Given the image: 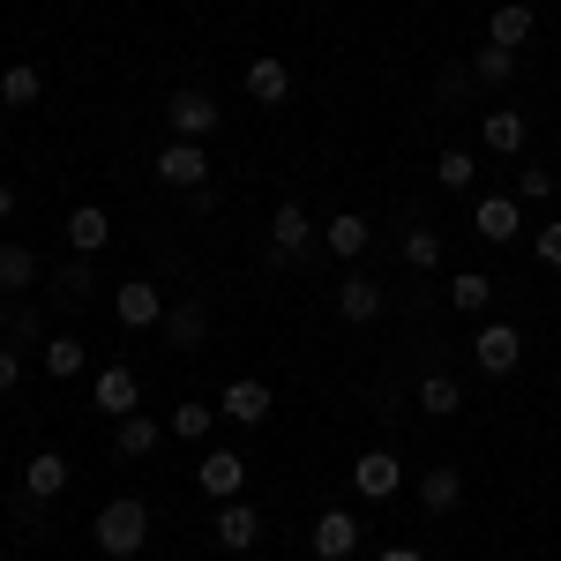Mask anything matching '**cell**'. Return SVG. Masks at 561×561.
<instances>
[{
    "mask_svg": "<svg viewBox=\"0 0 561 561\" xmlns=\"http://www.w3.org/2000/svg\"><path fill=\"white\" fill-rule=\"evenodd\" d=\"M517 76V53L510 45H479L472 53V83H510Z\"/></svg>",
    "mask_w": 561,
    "mask_h": 561,
    "instance_id": "obj_28",
    "label": "cell"
},
{
    "mask_svg": "<svg viewBox=\"0 0 561 561\" xmlns=\"http://www.w3.org/2000/svg\"><path fill=\"white\" fill-rule=\"evenodd\" d=\"M90 404H98L105 420H128V412H142V382H135V367H98Z\"/></svg>",
    "mask_w": 561,
    "mask_h": 561,
    "instance_id": "obj_8",
    "label": "cell"
},
{
    "mask_svg": "<svg viewBox=\"0 0 561 561\" xmlns=\"http://www.w3.org/2000/svg\"><path fill=\"white\" fill-rule=\"evenodd\" d=\"M434 173H442V187H449V195H465V187H472V173H479V158H472V150H442V165H434Z\"/></svg>",
    "mask_w": 561,
    "mask_h": 561,
    "instance_id": "obj_31",
    "label": "cell"
},
{
    "mask_svg": "<svg viewBox=\"0 0 561 561\" xmlns=\"http://www.w3.org/2000/svg\"><path fill=\"white\" fill-rule=\"evenodd\" d=\"M517 195H524V203H547V195H554V173H547V165H524V173H517Z\"/></svg>",
    "mask_w": 561,
    "mask_h": 561,
    "instance_id": "obj_34",
    "label": "cell"
},
{
    "mask_svg": "<svg viewBox=\"0 0 561 561\" xmlns=\"http://www.w3.org/2000/svg\"><path fill=\"white\" fill-rule=\"evenodd\" d=\"M195 479H203L210 502H240V486H248V457H240V449H210Z\"/></svg>",
    "mask_w": 561,
    "mask_h": 561,
    "instance_id": "obj_11",
    "label": "cell"
},
{
    "mask_svg": "<svg viewBox=\"0 0 561 561\" xmlns=\"http://www.w3.org/2000/svg\"><path fill=\"white\" fill-rule=\"evenodd\" d=\"M367 240H375V225H367L359 210H345V217L322 225V248H330L337 262H359V255H367Z\"/></svg>",
    "mask_w": 561,
    "mask_h": 561,
    "instance_id": "obj_18",
    "label": "cell"
},
{
    "mask_svg": "<svg viewBox=\"0 0 561 561\" xmlns=\"http://www.w3.org/2000/svg\"><path fill=\"white\" fill-rule=\"evenodd\" d=\"M240 83H248V98H255L262 113H277V105H293V68H285L277 53H255Z\"/></svg>",
    "mask_w": 561,
    "mask_h": 561,
    "instance_id": "obj_7",
    "label": "cell"
},
{
    "mask_svg": "<svg viewBox=\"0 0 561 561\" xmlns=\"http://www.w3.org/2000/svg\"><path fill=\"white\" fill-rule=\"evenodd\" d=\"M68 240H76V255H98V248L113 240V217L98 210V203H83V210H68Z\"/></svg>",
    "mask_w": 561,
    "mask_h": 561,
    "instance_id": "obj_23",
    "label": "cell"
},
{
    "mask_svg": "<svg viewBox=\"0 0 561 561\" xmlns=\"http://www.w3.org/2000/svg\"><path fill=\"white\" fill-rule=\"evenodd\" d=\"M382 561H427L420 547H382Z\"/></svg>",
    "mask_w": 561,
    "mask_h": 561,
    "instance_id": "obj_38",
    "label": "cell"
},
{
    "mask_svg": "<svg viewBox=\"0 0 561 561\" xmlns=\"http://www.w3.org/2000/svg\"><path fill=\"white\" fill-rule=\"evenodd\" d=\"M404 262H412V270H434V262H442V240H434L427 225H412V232H404Z\"/></svg>",
    "mask_w": 561,
    "mask_h": 561,
    "instance_id": "obj_32",
    "label": "cell"
},
{
    "mask_svg": "<svg viewBox=\"0 0 561 561\" xmlns=\"http://www.w3.org/2000/svg\"><path fill=\"white\" fill-rule=\"evenodd\" d=\"M158 330H165V345H173V352H195L203 337H210V307H203V293H195V300H180V307H165V322H158Z\"/></svg>",
    "mask_w": 561,
    "mask_h": 561,
    "instance_id": "obj_14",
    "label": "cell"
},
{
    "mask_svg": "<svg viewBox=\"0 0 561 561\" xmlns=\"http://www.w3.org/2000/svg\"><path fill=\"white\" fill-rule=\"evenodd\" d=\"M210 427H217V404H173V420H165V434H180V442H203Z\"/></svg>",
    "mask_w": 561,
    "mask_h": 561,
    "instance_id": "obj_30",
    "label": "cell"
},
{
    "mask_svg": "<svg viewBox=\"0 0 561 561\" xmlns=\"http://www.w3.org/2000/svg\"><path fill=\"white\" fill-rule=\"evenodd\" d=\"M45 98V76L31 60H15V68H0V105H38Z\"/></svg>",
    "mask_w": 561,
    "mask_h": 561,
    "instance_id": "obj_24",
    "label": "cell"
},
{
    "mask_svg": "<svg viewBox=\"0 0 561 561\" xmlns=\"http://www.w3.org/2000/svg\"><path fill=\"white\" fill-rule=\"evenodd\" d=\"M45 375L53 382H76L83 375V337H45Z\"/></svg>",
    "mask_w": 561,
    "mask_h": 561,
    "instance_id": "obj_26",
    "label": "cell"
},
{
    "mask_svg": "<svg viewBox=\"0 0 561 561\" xmlns=\"http://www.w3.org/2000/svg\"><path fill=\"white\" fill-rule=\"evenodd\" d=\"M524 135H531V128H524V113H517V105H494V113L479 121V142H486L494 158H517V150H524Z\"/></svg>",
    "mask_w": 561,
    "mask_h": 561,
    "instance_id": "obj_20",
    "label": "cell"
},
{
    "mask_svg": "<svg viewBox=\"0 0 561 561\" xmlns=\"http://www.w3.org/2000/svg\"><path fill=\"white\" fill-rule=\"evenodd\" d=\"M150 173L165 180V187H210V150H203V142H165V150H158V165H150Z\"/></svg>",
    "mask_w": 561,
    "mask_h": 561,
    "instance_id": "obj_4",
    "label": "cell"
},
{
    "mask_svg": "<svg viewBox=\"0 0 561 561\" xmlns=\"http://www.w3.org/2000/svg\"><path fill=\"white\" fill-rule=\"evenodd\" d=\"M255 539H262V510H248V502H217V547L248 554Z\"/></svg>",
    "mask_w": 561,
    "mask_h": 561,
    "instance_id": "obj_17",
    "label": "cell"
},
{
    "mask_svg": "<svg viewBox=\"0 0 561 561\" xmlns=\"http://www.w3.org/2000/svg\"><path fill=\"white\" fill-rule=\"evenodd\" d=\"M113 314H121V330H158L165 322V293L150 277H128V285H113Z\"/></svg>",
    "mask_w": 561,
    "mask_h": 561,
    "instance_id": "obj_5",
    "label": "cell"
},
{
    "mask_svg": "<svg viewBox=\"0 0 561 561\" xmlns=\"http://www.w3.org/2000/svg\"><path fill=\"white\" fill-rule=\"evenodd\" d=\"M517 359H524V337L510 330V322H486V330L472 337V367H479V375H494V382L517 375Z\"/></svg>",
    "mask_w": 561,
    "mask_h": 561,
    "instance_id": "obj_3",
    "label": "cell"
},
{
    "mask_svg": "<svg viewBox=\"0 0 561 561\" xmlns=\"http://www.w3.org/2000/svg\"><path fill=\"white\" fill-rule=\"evenodd\" d=\"M434 90H442V98H465V90H472V68H442V83H434Z\"/></svg>",
    "mask_w": 561,
    "mask_h": 561,
    "instance_id": "obj_37",
    "label": "cell"
},
{
    "mask_svg": "<svg viewBox=\"0 0 561 561\" xmlns=\"http://www.w3.org/2000/svg\"><path fill=\"white\" fill-rule=\"evenodd\" d=\"M23 494H31V502H60V494H68V457H60V449H38V457L23 465Z\"/></svg>",
    "mask_w": 561,
    "mask_h": 561,
    "instance_id": "obj_16",
    "label": "cell"
},
{
    "mask_svg": "<svg viewBox=\"0 0 561 561\" xmlns=\"http://www.w3.org/2000/svg\"><path fill=\"white\" fill-rule=\"evenodd\" d=\"M382 307H389V293L375 277H359V270L337 277V314H345V322H382Z\"/></svg>",
    "mask_w": 561,
    "mask_h": 561,
    "instance_id": "obj_12",
    "label": "cell"
},
{
    "mask_svg": "<svg viewBox=\"0 0 561 561\" xmlns=\"http://www.w3.org/2000/svg\"><path fill=\"white\" fill-rule=\"evenodd\" d=\"M404 486V465L389 457V449H367V457H352V494L359 502H389Z\"/></svg>",
    "mask_w": 561,
    "mask_h": 561,
    "instance_id": "obj_9",
    "label": "cell"
},
{
    "mask_svg": "<svg viewBox=\"0 0 561 561\" xmlns=\"http://www.w3.org/2000/svg\"><path fill=\"white\" fill-rule=\"evenodd\" d=\"M531 31H539V15H531L524 0H502V8L486 15V45H510V53H517V45H531Z\"/></svg>",
    "mask_w": 561,
    "mask_h": 561,
    "instance_id": "obj_19",
    "label": "cell"
},
{
    "mask_svg": "<svg viewBox=\"0 0 561 561\" xmlns=\"http://www.w3.org/2000/svg\"><path fill=\"white\" fill-rule=\"evenodd\" d=\"M90 539H98V554L135 561L142 547H150V510H142L135 494H121V502H105V510H98V524H90Z\"/></svg>",
    "mask_w": 561,
    "mask_h": 561,
    "instance_id": "obj_1",
    "label": "cell"
},
{
    "mask_svg": "<svg viewBox=\"0 0 561 561\" xmlns=\"http://www.w3.org/2000/svg\"><path fill=\"white\" fill-rule=\"evenodd\" d=\"M31 277H38V255H31L23 240H8V248H0V285H8V293H23Z\"/></svg>",
    "mask_w": 561,
    "mask_h": 561,
    "instance_id": "obj_29",
    "label": "cell"
},
{
    "mask_svg": "<svg viewBox=\"0 0 561 561\" xmlns=\"http://www.w3.org/2000/svg\"><path fill=\"white\" fill-rule=\"evenodd\" d=\"M53 285H60L68 300H90V285H98V277H90V255H83V262H68V270H60Z\"/></svg>",
    "mask_w": 561,
    "mask_h": 561,
    "instance_id": "obj_33",
    "label": "cell"
},
{
    "mask_svg": "<svg viewBox=\"0 0 561 561\" xmlns=\"http://www.w3.org/2000/svg\"><path fill=\"white\" fill-rule=\"evenodd\" d=\"M531 255L547 262V270H561V225H539V240H531Z\"/></svg>",
    "mask_w": 561,
    "mask_h": 561,
    "instance_id": "obj_35",
    "label": "cell"
},
{
    "mask_svg": "<svg viewBox=\"0 0 561 561\" xmlns=\"http://www.w3.org/2000/svg\"><path fill=\"white\" fill-rule=\"evenodd\" d=\"M449 300L465 307V314H486V307H494V277H486V270H457V277H449Z\"/></svg>",
    "mask_w": 561,
    "mask_h": 561,
    "instance_id": "obj_25",
    "label": "cell"
},
{
    "mask_svg": "<svg viewBox=\"0 0 561 561\" xmlns=\"http://www.w3.org/2000/svg\"><path fill=\"white\" fill-rule=\"evenodd\" d=\"M158 442H165V427H158L150 412H128V420H113V449H121V457H150Z\"/></svg>",
    "mask_w": 561,
    "mask_h": 561,
    "instance_id": "obj_22",
    "label": "cell"
},
{
    "mask_svg": "<svg viewBox=\"0 0 561 561\" xmlns=\"http://www.w3.org/2000/svg\"><path fill=\"white\" fill-rule=\"evenodd\" d=\"M314 240V217H307V203H277L270 210V248H277V262H293Z\"/></svg>",
    "mask_w": 561,
    "mask_h": 561,
    "instance_id": "obj_15",
    "label": "cell"
},
{
    "mask_svg": "<svg viewBox=\"0 0 561 561\" xmlns=\"http://www.w3.org/2000/svg\"><path fill=\"white\" fill-rule=\"evenodd\" d=\"M420 502H427V517H449V510L465 502V472H457V465H427V472H420Z\"/></svg>",
    "mask_w": 561,
    "mask_h": 561,
    "instance_id": "obj_21",
    "label": "cell"
},
{
    "mask_svg": "<svg viewBox=\"0 0 561 561\" xmlns=\"http://www.w3.org/2000/svg\"><path fill=\"white\" fill-rule=\"evenodd\" d=\"M23 382V359H15V345H0V397Z\"/></svg>",
    "mask_w": 561,
    "mask_h": 561,
    "instance_id": "obj_36",
    "label": "cell"
},
{
    "mask_svg": "<svg viewBox=\"0 0 561 561\" xmlns=\"http://www.w3.org/2000/svg\"><path fill=\"white\" fill-rule=\"evenodd\" d=\"M472 232H479V240H494V248H510V240L524 232V210L510 203V195H479V203H472Z\"/></svg>",
    "mask_w": 561,
    "mask_h": 561,
    "instance_id": "obj_10",
    "label": "cell"
},
{
    "mask_svg": "<svg viewBox=\"0 0 561 561\" xmlns=\"http://www.w3.org/2000/svg\"><path fill=\"white\" fill-rule=\"evenodd\" d=\"M165 128H173L180 142H210V135H217L210 90H173V98H165Z\"/></svg>",
    "mask_w": 561,
    "mask_h": 561,
    "instance_id": "obj_2",
    "label": "cell"
},
{
    "mask_svg": "<svg viewBox=\"0 0 561 561\" xmlns=\"http://www.w3.org/2000/svg\"><path fill=\"white\" fill-rule=\"evenodd\" d=\"M307 547H314V561H352L359 554V517L352 510H322L314 531H307Z\"/></svg>",
    "mask_w": 561,
    "mask_h": 561,
    "instance_id": "obj_6",
    "label": "cell"
},
{
    "mask_svg": "<svg viewBox=\"0 0 561 561\" xmlns=\"http://www.w3.org/2000/svg\"><path fill=\"white\" fill-rule=\"evenodd\" d=\"M217 412H225L232 427H262V420H270V389H262L255 375H240V382H225V397H217Z\"/></svg>",
    "mask_w": 561,
    "mask_h": 561,
    "instance_id": "obj_13",
    "label": "cell"
},
{
    "mask_svg": "<svg viewBox=\"0 0 561 561\" xmlns=\"http://www.w3.org/2000/svg\"><path fill=\"white\" fill-rule=\"evenodd\" d=\"M420 412H434V420H449V412H465V389L449 382V375H427V382H420Z\"/></svg>",
    "mask_w": 561,
    "mask_h": 561,
    "instance_id": "obj_27",
    "label": "cell"
},
{
    "mask_svg": "<svg viewBox=\"0 0 561 561\" xmlns=\"http://www.w3.org/2000/svg\"><path fill=\"white\" fill-rule=\"evenodd\" d=\"M0 217H15V187L8 180H0Z\"/></svg>",
    "mask_w": 561,
    "mask_h": 561,
    "instance_id": "obj_39",
    "label": "cell"
}]
</instances>
